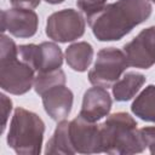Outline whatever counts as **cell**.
<instances>
[{"label":"cell","instance_id":"obj_21","mask_svg":"<svg viewBox=\"0 0 155 155\" xmlns=\"http://www.w3.org/2000/svg\"><path fill=\"white\" fill-rule=\"evenodd\" d=\"M10 2L15 7H22V8H35L40 0H10Z\"/></svg>","mask_w":155,"mask_h":155},{"label":"cell","instance_id":"obj_12","mask_svg":"<svg viewBox=\"0 0 155 155\" xmlns=\"http://www.w3.org/2000/svg\"><path fill=\"white\" fill-rule=\"evenodd\" d=\"M111 109V97L109 92L101 86L88 88L82 98L80 116L87 121L96 122L109 114Z\"/></svg>","mask_w":155,"mask_h":155},{"label":"cell","instance_id":"obj_14","mask_svg":"<svg viewBox=\"0 0 155 155\" xmlns=\"http://www.w3.org/2000/svg\"><path fill=\"white\" fill-rule=\"evenodd\" d=\"M93 58V47L86 42L80 41L70 45L65 50L67 64L75 71H85L90 67Z\"/></svg>","mask_w":155,"mask_h":155},{"label":"cell","instance_id":"obj_18","mask_svg":"<svg viewBox=\"0 0 155 155\" xmlns=\"http://www.w3.org/2000/svg\"><path fill=\"white\" fill-rule=\"evenodd\" d=\"M107 0H78V7L86 15L87 18L97 15L105 6Z\"/></svg>","mask_w":155,"mask_h":155},{"label":"cell","instance_id":"obj_22","mask_svg":"<svg viewBox=\"0 0 155 155\" xmlns=\"http://www.w3.org/2000/svg\"><path fill=\"white\" fill-rule=\"evenodd\" d=\"M47 4H52V5H56V4H61L63 2L64 0H45Z\"/></svg>","mask_w":155,"mask_h":155},{"label":"cell","instance_id":"obj_8","mask_svg":"<svg viewBox=\"0 0 155 155\" xmlns=\"http://www.w3.org/2000/svg\"><path fill=\"white\" fill-rule=\"evenodd\" d=\"M69 136L75 153H103L101 125H96L94 122L87 121L79 115L69 122Z\"/></svg>","mask_w":155,"mask_h":155},{"label":"cell","instance_id":"obj_3","mask_svg":"<svg viewBox=\"0 0 155 155\" xmlns=\"http://www.w3.org/2000/svg\"><path fill=\"white\" fill-rule=\"evenodd\" d=\"M35 70L18 56V47L7 35H1L0 86L12 94H24L34 86Z\"/></svg>","mask_w":155,"mask_h":155},{"label":"cell","instance_id":"obj_16","mask_svg":"<svg viewBox=\"0 0 155 155\" xmlns=\"http://www.w3.org/2000/svg\"><path fill=\"white\" fill-rule=\"evenodd\" d=\"M132 113L139 119L155 122V85L147 86L131 105Z\"/></svg>","mask_w":155,"mask_h":155},{"label":"cell","instance_id":"obj_10","mask_svg":"<svg viewBox=\"0 0 155 155\" xmlns=\"http://www.w3.org/2000/svg\"><path fill=\"white\" fill-rule=\"evenodd\" d=\"M39 18L31 8L13 7L1 12V31H10L16 38H30L38 30Z\"/></svg>","mask_w":155,"mask_h":155},{"label":"cell","instance_id":"obj_5","mask_svg":"<svg viewBox=\"0 0 155 155\" xmlns=\"http://www.w3.org/2000/svg\"><path fill=\"white\" fill-rule=\"evenodd\" d=\"M127 67L130 65L124 51L115 47L102 48L88 73V80L94 86L110 87L120 79Z\"/></svg>","mask_w":155,"mask_h":155},{"label":"cell","instance_id":"obj_4","mask_svg":"<svg viewBox=\"0 0 155 155\" xmlns=\"http://www.w3.org/2000/svg\"><path fill=\"white\" fill-rule=\"evenodd\" d=\"M45 124L39 115L24 108H16L10 122L7 144L19 155L41 153Z\"/></svg>","mask_w":155,"mask_h":155},{"label":"cell","instance_id":"obj_7","mask_svg":"<svg viewBox=\"0 0 155 155\" xmlns=\"http://www.w3.org/2000/svg\"><path fill=\"white\" fill-rule=\"evenodd\" d=\"M18 56L28 63L35 73H47L59 69L63 63L62 50L53 42L21 45L18 46Z\"/></svg>","mask_w":155,"mask_h":155},{"label":"cell","instance_id":"obj_23","mask_svg":"<svg viewBox=\"0 0 155 155\" xmlns=\"http://www.w3.org/2000/svg\"><path fill=\"white\" fill-rule=\"evenodd\" d=\"M150 1H151V2H154V4H155V0H150Z\"/></svg>","mask_w":155,"mask_h":155},{"label":"cell","instance_id":"obj_15","mask_svg":"<svg viewBox=\"0 0 155 155\" xmlns=\"http://www.w3.org/2000/svg\"><path fill=\"white\" fill-rule=\"evenodd\" d=\"M45 154L52 155V154H64V155H71L75 154V150L70 142L69 136V122L63 120L59 121L52 137L46 144Z\"/></svg>","mask_w":155,"mask_h":155},{"label":"cell","instance_id":"obj_13","mask_svg":"<svg viewBox=\"0 0 155 155\" xmlns=\"http://www.w3.org/2000/svg\"><path fill=\"white\" fill-rule=\"evenodd\" d=\"M145 82V76L140 73L130 71L126 73L121 80H117L113 85V96L117 102H126L132 99L136 93Z\"/></svg>","mask_w":155,"mask_h":155},{"label":"cell","instance_id":"obj_6","mask_svg":"<svg viewBox=\"0 0 155 155\" xmlns=\"http://www.w3.org/2000/svg\"><path fill=\"white\" fill-rule=\"evenodd\" d=\"M85 33V19L80 12L65 8L52 13L47 18L46 35L57 42H69L81 38Z\"/></svg>","mask_w":155,"mask_h":155},{"label":"cell","instance_id":"obj_9","mask_svg":"<svg viewBox=\"0 0 155 155\" xmlns=\"http://www.w3.org/2000/svg\"><path fill=\"white\" fill-rule=\"evenodd\" d=\"M130 67L148 69L155 64V25L143 29L132 41L124 46Z\"/></svg>","mask_w":155,"mask_h":155},{"label":"cell","instance_id":"obj_20","mask_svg":"<svg viewBox=\"0 0 155 155\" xmlns=\"http://www.w3.org/2000/svg\"><path fill=\"white\" fill-rule=\"evenodd\" d=\"M0 99H1V117H2V121H1V132H4L5 131V127H6L7 119L10 116L11 110H12V102L4 93L0 94Z\"/></svg>","mask_w":155,"mask_h":155},{"label":"cell","instance_id":"obj_19","mask_svg":"<svg viewBox=\"0 0 155 155\" xmlns=\"http://www.w3.org/2000/svg\"><path fill=\"white\" fill-rule=\"evenodd\" d=\"M139 131L145 147L149 148V151L153 155H155V127H143Z\"/></svg>","mask_w":155,"mask_h":155},{"label":"cell","instance_id":"obj_17","mask_svg":"<svg viewBox=\"0 0 155 155\" xmlns=\"http://www.w3.org/2000/svg\"><path fill=\"white\" fill-rule=\"evenodd\" d=\"M57 85H65V74L61 68L47 73H36L34 90L38 94L41 96L45 91Z\"/></svg>","mask_w":155,"mask_h":155},{"label":"cell","instance_id":"obj_11","mask_svg":"<svg viewBox=\"0 0 155 155\" xmlns=\"http://www.w3.org/2000/svg\"><path fill=\"white\" fill-rule=\"evenodd\" d=\"M41 98L45 111L57 122L65 120L71 111L74 96L65 85H57L48 88L41 94Z\"/></svg>","mask_w":155,"mask_h":155},{"label":"cell","instance_id":"obj_1","mask_svg":"<svg viewBox=\"0 0 155 155\" xmlns=\"http://www.w3.org/2000/svg\"><path fill=\"white\" fill-rule=\"evenodd\" d=\"M151 11L149 0H117L105 5L102 11L87 19L99 41H116L145 22Z\"/></svg>","mask_w":155,"mask_h":155},{"label":"cell","instance_id":"obj_2","mask_svg":"<svg viewBox=\"0 0 155 155\" xmlns=\"http://www.w3.org/2000/svg\"><path fill=\"white\" fill-rule=\"evenodd\" d=\"M103 153L127 155L142 153L147 147L136 120L127 113H115L101 125Z\"/></svg>","mask_w":155,"mask_h":155}]
</instances>
